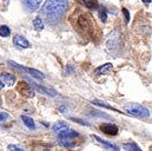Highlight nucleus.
<instances>
[{
	"label": "nucleus",
	"mask_w": 152,
	"mask_h": 151,
	"mask_svg": "<svg viewBox=\"0 0 152 151\" xmlns=\"http://www.w3.org/2000/svg\"><path fill=\"white\" fill-rule=\"evenodd\" d=\"M67 7V0H46L41 8V12L50 23H53L64 17Z\"/></svg>",
	"instance_id": "obj_1"
},
{
	"label": "nucleus",
	"mask_w": 152,
	"mask_h": 151,
	"mask_svg": "<svg viewBox=\"0 0 152 151\" xmlns=\"http://www.w3.org/2000/svg\"><path fill=\"white\" fill-rule=\"evenodd\" d=\"M76 26L78 30L81 31L83 34H90V36H92V33L94 31V27H97L94 21L92 20V17L90 14H86V13L80 14L77 18Z\"/></svg>",
	"instance_id": "obj_2"
},
{
	"label": "nucleus",
	"mask_w": 152,
	"mask_h": 151,
	"mask_svg": "<svg viewBox=\"0 0 152 151\" xmlns=\"http://www.w3.org/2000/svg\"><path fill=\"white\" fill-rule=\"evenodd\" d=\"M124 110L129 114H132V116H136V117H149L150 112L146 108H144L143 105L140 104H137V103H129L124 106Z\"/></svg>",
	"instance_id": "obj_3"
},
{
	"label": "nucleus",
	"mask_w": 152,
	"mask_h": 151,
	"mask_svg": "<svg viewBox=\"0 0 152 151\" xmlns=\"http://www.w3.org/2000/svg\"><path fill=\"white\" fill-rule=\"evenodd\" d=\"M60 133H59V137H58V139H59V142H60V144H63V145H65V147H72L73 145V143H69V141H71V139H73L75 137L78 136V132H76L75 130H71V129H64V130H61V131H59Z\"/></svg>",
	"instance_id": "obj_4"
},
{
	"label": "nucleus",
	"mask_w": 152,
	"mask_h": 151,
	"mask_svg": "<svg viewBox=\"0 0 152 151\" xmlns=\"http://www.w3.org/2000/svg\"><path fill=\"white\" fill-rule=\"evenodd\" d=\"M8 64H10V65H12V66H13L14 69H17L18 71H20V72H23V73H28L30 76H32V77H34V78H38V79H40V80H42V79L45 78V76L42 75L40 71L36 70V69H31V67L21 66V65H19V64L14 63L13 60H10V62H8Z\"/></svg>",
	"instance_id": "obj_5"
},
{
	"label": "nucleus",
	"mask_w": 152,
	"mask_h": 151,
	"mask_svg": "<svg viewBox=\"0 0 152 151\" xmlns=\"http://www.w3.org/2000/svg\"><path fill=\"white\" fill-rule=\"evenodd\" d=\"M17 91L19 92V93H21L23 96H25V97H33L34 96V91H33V89L28 85V84H26L25 81H20V83H18V85H17Z\"/></svg>",
	"instance_id": "obj_6"
},
{
	"label": "nucleus",
	"mask_w": 152,
	"mask_h": 151,
	"mask_svg": "<svg viewBox=\"0 0 152 151\" xmlns=\"http://www.w3.org/2000/svg\"><path fill=\"white\" fill-rule=\"evenodd\" d=\"M100 130L106 133V135H110V136H115L118 133V128L113 125V124H110V123H104L100 125Z\"/></svg>",
	"instance_id": "obj_7"
},
{
	"label": "nucleus",
	"mask_w": 152,
	"mask_h": 151,
	"mask_svg": "<svg viewBox=\"0 0 152 151\" xmlns=\"http://www.w3.org/2000/svg\"><path fill=\"white\" fill-rule=\"evenodd\" d=\"M13 44H14L15 46L21 47V48H27V47H30V43L27 41V39H25V38L23 37V36H20V34H17L15 37L13 38Z\"/></svg>",
	"instance_id": "obj_8"
},
{
	"label": "nucleus",
	"mask_w": 152,
	"mask_h": 151,
	"mask_svg": "<svg viewBox=\"0 0 152 151\" xmlns=\"http://www.w3.org/2000/svg\"><path fill=\"white\" fill-rule=\"evenodd\" d=\"M0 79H1V81L4 83V85H7V86H12V85H14V83H15L14 76L11 75V73H7V72L1 73V75H0Z\"/></svg>",
	"instance_id": "obj_9"
},
{
	"label": "nucleus",
	"mask_w": 152,
	"mask_h": 151,
	"mask_svg": "<svg viewBox=\"0 0 152 151\" xmlns=\"http://www.w3.org/2000/svg\"><path fill=\"white\" fill-rule=\"evenodd\" d=\"M21 1H23L24 6L26 8H28L30 11H37L42 0H21Z\"/></svg>",
	"instance_id": "obj_10"
},
{
	"label": "nucleus",
	"mask_w": 152,
	"mask_h": 151,
	"mask_svg": "<svg viewBox=\"0 0 152 151\" xmlns=\"http://www.w3.org/2000/svg\"><path fill=\"white\" fill-rule=\"evenodd\" d=\"M111 70H112V64H111V63H106V64H104V65L97 67V69L94 70V75L96 76L106 75V73H109Z\"/></svg>",
	"instance_id": "obj_11"
},
{
	"label": "nucleus",
	"mask_w": 152,
	"mask_h": 151,
	"mask_svg": "<svg viewBox=\"0 0 152 151\" xmlns=\"http://www.w3.org/2000/svg\"><path fill=\"white\" fill-rule=\"evenodd\" d=\"M92 138L93 139H96L98 143H100V144H103V145H105L106 148H109V149H112L113 151H119L118 150V148L113 145L112 143H109V142H106V141H104V139H102V138H99L98 136H96V135H92Z\"/></svg>",
	"instance_id": "obj_12"
},
{
	"label": "nucleus",
	"mask_w": 152,
	"mask_h": 151,
	"mask_svg": "<svg viewBox=\"0 0 152 151\" xmlns=\"http://www.w3.org/2000/svg\"><path fill=\"white\" fill-rule=\"evenodd\" d=\"M84 2V5L90 8V10H98L99 7V4H98V0H81Z\"/></svg>",
	"instance_id": "obj_13"
},
{
	"label": "nucleus",
	"mask_w": 152,
	"mask_h": 151,
	"mask_svg": "<svg viewBox=\"0 0 152 151\" xmlns=\"http://www.w3.org/2000/svg\"><path fill=\"white\" fill-rule=\"evenodd\" d=\"M21 119L24 120V124L28 128V129H34L36 128V124H34V122H33V119L31 118V117H27V116H21Z\"/></svg>",
	"instance_id": "obj_14"
},
{
	"label": "nucleus",
	"mask_w": 152,
	"mask_h": 151,
	"mask_svg": "<svg viewBox=\"0 0 152 151\" xmlns=\"http://www.w3.org/2000/svg\"><path fill=\"white\" fill-rule=\"evenodd\" d=\"M94 105H99V106H104V108H106V109H110V110H113L115 112H119L118 110H115L114 108H112L111 105H109V104H106L105 102H102V100H98V99H94L93 102H92Z\"/></svg>",
	"instance_id": "obj_15"
},
{
	"label": "nucleus",
	"mask_w": 152,
	"mask_h": 151,
	"mask_svg": "<svg viewBox=\"0 0 152 151\" xmlns=\"http://www.w3.org/2000/svg\"><path fill=\"white\" fill-rule=\"evenodd\" d=\"M67 128V124L65 123V122H57L56 124H54V126H53V130L56 131V132H59V131H61V130H64V129H66Z\"/></svg>",
	"instance_id": "obj_16"
},
{
	"label": "nucleus",
	"mask_w": 152,
	"mask_h": 151,
	"mask_svg": "<svg viewBox=\"0 0 152 151\" xmlns=\"http://www.w3.org/2000/svg\"><path fill=\"white\" fill-rule=\"evenodd\" d=\"M11 34V30H10V27L8 26H6V25H2V26H0V37H8Z\"/></svg>",
	"instance_id": "obj_17"
},
{
	"label": "nucleus",
	"mask_w": 152,
	"mask_h": 151,
	"mask_svg": "<svg viewBox=\"0 0 152 151\" xmlns=\"http://www.w3.org/2000/svg\"><path fill=\"white\" fill-rule=\"evenodd\" d=\"M99 8V18L103 23H106V19H107V14H106V8L104 6H100L98 7Z\"/></svg>",
	"instance_id": "obj_18"
},
{
	"label": "nucleus",
	"mask_w": 152,
	"mask_h": 151,
	"mask_svg": "<svg viewBox=\"0 0 152 151\" xmlns=\"http://www.w3.org/2000/svg\"><path fill=\"white\" fill-rule=\"evenodd\" d=\"M33 26H34V29H36V30H38V31H41V30L44 29V24H42V20H41L40 18H36V19L33 20Z\"/></svg>",
	"instance_id": "obj_19"
},
{
	"label": "nucleus",
	"mask_w": 152,
	"mask_h": 151,
	"mask_svg": "<svg viewBox=\"0 0 152 151\" xmlns=\"http://www.w3.org/2000/svg\"><path fill=\"white\" fill-rule=\"evenodd\" d=\"M7 150L8 151H24L21 148L17 147V145H8V147H7Z\"/></svg>",
	"instance_id": "obj_20"
},
{
	"label": "nucleus",
	"mask_w": 152,
	"mask_h": 151,
	"mask_svg": "<svg viewBox=\"0 0 152 151\" xmlns=\"http://www.w3.org/2000/svg\"><path fill=\"white\" fill-rule=\"evenodd\" d=\"M8 2H10V0H0V8L1 10H6Z\"/></svg>",
	"instance_id": "obj_21"
},
{
	"label": "nucleus",
	"mask_w": 152,
	"mask_h": 151,
	"mask_svg": "<svg viewBox=\"0 0 152 151\" xmlns=\"http://www.w3.org/2000/svg\"><path fill=\"white\" fill-rule=\"evenodd\" d=\"M123 13H124V15H125L126 23H129V21H130V13H129V11H127L126 8H123Z\"/></svg>",
	"instance_id": "obj_22"
},
{
	"label": "nucleus",
	"mask_w": 152,
	"mask_h": 151,
	"mask_svg": "<svg viewBox=\"0 0 152 151\" xmlns=\"http://www.w3.org/2000/svg\"><path fill=\"white\" fill-rule=\"evenodd\" d=\"M7 118H8V113H6V112H0V122L5 120V119H7Z\"/></svg>",
	"instance_id": "obj_23"
},
{
	"label": "nucleus",
	"mask_w": 152,
	"mask_h": 151,
	"mask_svg": "<svg viewBox=\"0 0 152 151\" xmlns=\"http://www.w3.org/2000/svg\"><path fill=\"white\" fill-rule=\"evenodd\" d=\"M60 111H66V108L65 106H60Z\"/></svg>",
	"instance_id": "obj_24"
},
{
	"label": "nucleus",
	"mask_w": 152,
	"mask_h": 151,
	"mask_svg": "<svg viewBox=\"0 0 152 151\" xmlns=\"http://www.w3.org/2000/svg\"><path fill=\"white\" fill-rule=\"evenodd\" d=\"M2 87H4V83H2V81H1V79H0V90H1Z\"/></svg>",
	"instance_id": "obj_25"
},
{
	"label": "nucleus",
	"mask_w": 152,
	"mask_h": 151,
	"mask_svg": "<svg viewBox=\"0 0 152 151\" xmlns=\"http://www.w3.org/2000/svg\"><path fill=\"white\" fill-rule=\"evenodd\" d=\"M143 2H145V4H149V2H151V0H143Z\"/></svg>",
	"instance_id": "obj_26"
},
{
	"label": "nucleus",
	"mask_w": 152,
	"mask_h": 151,
	"mask_svg": "<svg viewBox=\"0 0 152 151\" xmlns=\"http://www.w3.org/2000/svg\"><path fill=\"white\" fill-rule=\"evenodd\" d=\"M0 105H1V99H0Z\"/></svg>",
	"instance_id": "obj_27"
}]
</instances>
